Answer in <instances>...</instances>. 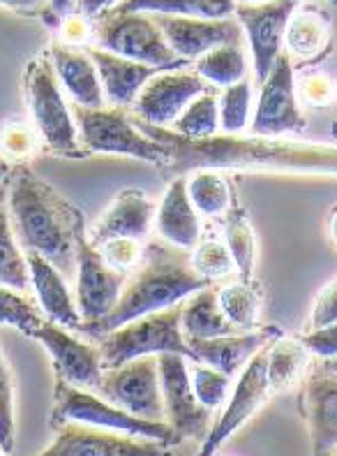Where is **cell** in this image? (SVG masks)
<instances>
[{
  "instance_id": "obj_1",
  "label": "cell",
  "mask_w": 337,
  "mask_h": 456,
  "mask_svg": "<svg viewBox=\"0 0 337 456\" xmlns=\"http://www.w3.org/2000/svg\"><path fill=\"white\" fill-rule=\"evenodd\" d=\"M143 133L172 153L164 176H188L197 169L285 176H337V146L270 137V134L222 133L206 139H188L172 127L150 126L132 116Z\"/></svg>"
},
{
  "instance_id": "obj_2",
  "label": "cell",
  "mask_w": 337,
  "mask_h": 456,
  "mask_svg": "<svg viewBox=\"0 0 337 456\" xmlns=\"http://www.w3.org/2000/svg\"><path fill=\"white\" fill-rule=\"evenodd\" d=\"M5 214L26 250L44 255L65 273L76 276V239L86 218L75 204L58 195L26 162H5Z\"/></svg>"
},
{
  "instance_id": "obj_3",
  "label": "cell",
  "mask_w": 337,
  "mask_h": 456,
  "mask_svg": "<svg viewBox=\"0 0 337 456\" xmlns=\"http://www.w3.org/2000/svg\"><path fill=\"white\" fill-rule=\"evenodd\" d=\"M206 285L213 283L195 272L192 255L185 253V248H178L169 241H153L143 248L141 265L127 278L114 311L102 320L81 322L76 334L91 336L98 341L100 336L141 315L176 306Z\"/></svg>"
},
{
  "instance_id": "obj_4",
  "label": "cell",
  "mask_w": 337,
  "mask_h": 456,
  "mask_svg": "<svg viewBox=\"0 0 337 456\" xmlns=\"http://www.w3.org/2000/svg\"><path fill=\"white\" fill-rule=\"evenodd\" d=\"M23 91L35 127L49 153L75 160L91 156V151L81 144L79 126L69 114L49 52L35 56L28 63L23 72Z\"/></svg>"
},
{
  "instance_id": "obj_5",
  "label": "cell",
  "mask_w": 337,
  "mask_h": 456,
  "mask_svg": "<svg viewBox=\"0 0 337 456\" xmlns=\"http://www.w3.org/2000/svg\"><path fill=\"white\" fill-rule=\"evenodd\" d=\"M183 301L164 311L148 313L141 318L123 324L98 338L100 354H102L104 370L118 369L125 362H132L146 354L176 353L197 362L192 347L183 334Z\"/></svg>"
},
{
  "instance_id": "obj_6",
  "label": "cell",
  "mask_w": 337,
  "mask_h": 456,
  "mask_svg": "<svg viewBox=\"0 0 337 456\" xmlns=\"http://www.w3.org/2000/svg\"><path fill=\"white\" fill-rule=\"evenodd\" d=\"M52 427L58 428L65 422H79L88 427L111 428L120 434L141 436V438L160 440L164 445H176V436L169 422H153V419H143V417L132 415L123 411L104 396H100L92 389L76 387L69 382L56 380L53 389V411H52Z\"/></svg>"
},
{
  "instance_id": "obj_7",
  "label": "cell",
  "mask_w": 337,
  "mask_h": 456,
  "mask_svg": "<svg viewBox=\"0 0 337 456\" xmlns=\"http://www.w3.org/2000/svg\"><path fill=\"white\" fill-rule=\"evenodd\" d=\"M75 121L79 126L81 144L91 153H111L150 162L155 167L166 169L172 162V153L164 144L155 142L143 133L137 123L123 111V107L104 110V107H75Z\"/></svg>"
},
{
  "instance_id": "obj_8",
  "label": "cell",
  "mask_w": 337,
  "mask_h": 456,
  "mask_svg": "<svg viewBox=\"0 0 337 456\" xmlns=\"http://www.w3.org/2000/svg\"><path fill=\"white\" fill-rule=\"evenodd\" d=\"M95 40L100 49L153 68L185 69L189 65V61L178 56L169 46L164 33L155 17H148V12H127L120 7L104 12L95 28Z\"/></svg>"
},
{
  "instance_id": "obj_9",
  "label": "cell",
  "mask_w": 337,
  "mask_h": 456,
  "mask_svg": "<svg viewBox=\"0 0 337 456\" xmlns=\"http://www.w3.org/2000/svg\"><path fill=\"white\" fill-rule=\"evenodd\" d=\"M95 392L132 415L166 422L157 354H146L125 362L118 369H107Z\"/></svg>"
},
{
  "instance_id": "obj_10",
  "label": "cell",
  "mask_w": 337,
  "mask_h": 456,
  "mask_svg": "<svg viewBox=\"0 0 337 456\" xmlns=\"http://www.w3.org/2000/svg\"><path fill=\"white\" fill-rule=\"evenodd\" d=\"M160 357V380L162 396H164L166 422L173 428L176 445L181 440H197L204 443L213 428V411L201 403L189 378L188 362L183 354L164 353Z\"/></svg>"
},
{
  "instance_id": "obj_11",
  "label": "cell",
  "mask_w": 337,
  "mask_h": 456,
  "mask_svg": "<svg viewBox=\"0 0 337 456\" xmlns=\"http://www.w3.org/2000/svg\"><path fill=\"white\" fill-rule=\"evenodd\" d=\"M301 0H263V3H238L236 19L247 35L254 63V81L261 86L269 79L275 61L282 56L286 26Z\"/></svg>"
},
{
  "instance_id": "obj_12",
  "label": "cell",
  "mask_w": 337,
  "mask_h": 456,
  "mask_svg": "<svg viewBox=\"0 0 337 456\" xmlns=\"http://www.w3.org/2000/svg\"><path fill=\"white\" fill-rule=\"evenodd\" d=\"M208 91H215V88L197 69L195 72L162 69L150 77L148 84L141 88L132 104V116L143 123H150V126H173L178 116L192 104V100Z\"/></svg>"
},
{
  "instance_id": "obj_13",
  "label": "cell",
  "mask_w": 337,
  "mask_h": 456,
  "mask_svg": "<svg viewBox=\"0 0 337 456\" xmlns=\"http://www.w3.org/2000/svg\"><path fill=\"white\" fill-rule=\"evenodd\" d=\"M125 272H118L91 239L86 230L76 239V304L84 322L107 318L125 288Z\"/></svg>"
},
{
  "instance_id": "obj_14",
  "label": "cell",
  "mask_w": 337,
  "mask_h": 456,
  "mask_svg": "<svg viewBox=\"0 0 337 456\" xmlns=\"http://www.w3.org/2000/svg\"><path fill=\"white\" fill-rule=\"evenodd\" d=\"M305 126H308V121L298 107L293 61L289 53H282L275 61L269 79L261 84L250 133L280 137L285 133H303Z\"/></svg>"
},
{
  "instance_id": "obj_15",
  "label": "cell",
  "mask_w": 337,
  "mask_h": 456,
  "mask_svg": "<svg viewBox=\"0 0 337 456\" xmlns=\"http://www.w3.org/2000/svg\"><path fill=\"white\" fill-rule=\"evenodd\" d=\"M270 394H273V389H270L269 382V346H266L247 362L245 369L240 370L231 401L224 405L220 419L213 424L206 440L201 443V454H215L270 399Z\"/></svg>"
},
{
  "instance_id": "obj_16",
  "label": "cell",
  "mask_w": 337,
  "mask_h": 456,
  "mask_svg": "<svg viewBox=\"0 0 337 456\" xmlns=\"http://www.w3.org/2000/svg\"><path fill=\"white\" fill-rule=\"evenodd\" d=\"M53 431L56 440L42 452L44 456H164L169 450L160 440L79 422H65Z\"/></svg>"
},
{
  "instance_id": "obj_17",
  "label": "cell",
  "mask_w": 337,
  "mask_h": 456,
  "mask_svg": "<svg viewBox=\"0 0 337 456\" xmlns=\"http://www.w3.org/2000/svg\"><path fill=\"white\" fill-rule=\"evenodd\" d=\"M72 331L63 324L46 320V324L37 331L35 338L46 347V353L52 354L53 378L56 380L95 392L104 376L100 347L88 346L86 341L76 338Z\"/></svg>"
},
{
  "instance_id": "obj_18",
  "label": "cell",
  "mask_w": 337,
  "mask_h": 456,
  "mask_svg": "<svg viewBox=\"0 0 337 456\" xmlns=\"http://www.w3.org/2000/svg\"><path fill=\"white\" fill-rule=\"evenodd\" d=\"M301 417L308 424L312 454L337 452V376L321 364H309L301 392H298Z\"/></svg>"
},
{
  "instance_id": "obj_19",
  "label": "cell",
  "mask_w": 337,
  "mask_h": 456,
  "mask_svg": "<svg viewBox=\"0 0 337 456\" xmlns=\"http://www.w3.org/2000/svg\"><path fill=\"white\" fill-rule=\"evenodd\" d=\"M173 52L185 61H197L220 45H240L243 26L238 19H201L173 17V14H153Z\"/></svg>"
},
{
  "instance_id": "obj_20",
  "label": "cell",
  "mask_w": 337,
  "mask_h": 456,
  "mask_svg": "<svg viewBox=\"0 0 337 456\" xmlns=\"http://www.w3.org/2000/svg\"><path fill=\"white\" fill-rule=\"evenodd\" d=\"M277 336H282L280 327H259V330L250 331H236V334L218 336V338H204V341H188L192 353H195L197 362L208 364L213 369L222 370L227 376H234L238 370L245 369L259 350L275 341ZM195 362V364H197Z\"/></svg>"
},
{
  "instance_id": "obj_21",
  "label": "cell",
  "mask_w": 337,
  "mask_h": 456,
  "mask_svg": "<svg viewBox=\"0 0 337 456\" xmlns=\"http://www.w3.org/2000/svg\"><path fill=\"white\" fill-rule=\"evenodd\" d=\"M155 218V204L150 202L148 195L139 188H127L114 197L111 207L104 211L98 225L92 227L91 241L95 246L109 241V239H148L150 227Z\"/></svg>"
},
{
  "instance_id": "obj_22",
  "label": "cell",
  "mask_w": 337,
  "mask_h": 456,
  "mask_svg": "<svg viewBox=\"0 0 337 456\" xmlns=\"http://www.w3.org/2000/svg\"><path fill=\"white\" fill-rule=\"evenodd\" d=\"M155 227L164 241L173 243L178 248L189 250L201 241V223L197 207L189 197L188 176L169 179L160 208H157Z\"/></svg>"
},
{
  "instance_id": "obj_23",
  "label": "cell",
  "mask_w": 337,
  "mask_h": 456,
  "mask_svg": "<svg viewBox=\"0 0 337 456\" xmlns=\"http://www.w3.org/2000/svg\"><path fill=\"white\" fill-rule=\"evenodd\" d=\"M91 58L98 65L100 79H102L104 98L109 100L114 107H127L134 104L141 88L148 84L150 77L162 72L164 68H153V65L139 63L132 58L118 56L114 52L100 49V46H88Z\"/></svg>"
},
{
  "instance_id": "obj_24",
  "label": "cell",
  "mask_w": 337,
  "mask_h": 456,
  "mask_svg": "<svg viewBox=\"0 0 337 456\" xmlns=\"http://www.w3.org/2000/svg\"><path fill=\"white\" fill-rule=\"evenodd\" d=\"M49 58H52L58 79L65 86V91L75 98L76 104L92 107V110L104 107L102 79H100L98 65L91 58V53L53 42L49 46Z\"/></svg>"
},
{
  "instance_id": "obj_25",
  "label": "cell",
  "mask_w": 337,
  "mask_h": 456,
  "mask_svg": "<svg viewBox=\"0 0 337 456\" xmlns=\"http://www.w3.org/2000/svg\"><path fill=\"white\" fill-rule=\"evenodd\" d=\"M26 253H28L30 262L33 289L37 295V301L44 308L46 318L52 322L63 324L68 330H79L84 318H81L79 304L69 295L65 273L52 260H46L44 255L35 253V250H26Z\"/></svg>"
},
{
  "instance_id": "obj_26",
  "label": "cell",
  "mask_w": 337,
  "mask_h": 456,
  "mask_svg": "<svg viewBox=\"0 0 337 456\" xmlns=\"http://www.w3.org/2000/svg\"><path fill=\"white\" fill-rule=\"evenodd\" d=\"M183 334L188 341H204V338H218V336L236 334L240 331L231 320L224 315L220 306V289L213 285L197 289L183 301Z\"/></svg>"
},
{
  "instance_id": "obj_27",
  "label": "cell",
  "mask_w": 337,
  "mask_h": 456,
  "mask_svg": "<svg viewBox=\"0 0 337 456\" xmlns=\"http://www.w3.org/2000/svg\"><path fill=\"white\" fill-rule=\"evenodd\" d=\"M289 56L301 63L317 61L331 46V19L317 7H298L285 35Z\"/></svg>"
},
{
  "instance_id": "obj_28",
  "label": "cell",
  "mask_w": 337,
  "mask_h": 456,
  "mask_svg": "<svg viewBox=\"0 0 337 456\" xmlns=\"http://www.w3.org/2000/svg\"><path fill=\"white\" fill-rule=\"evenodd\" d=\"M309 357L312 353L308 350L301 336H277L275 341L269 343V382L270 389L285 392L292 385H296L303 378L305 370L309 369Z\"/></svg>"
},
{
  "instance_id": "obj_29",
  "label": "cell",
  "mask_w": 337,
  "mask_h": 456,
  "mask_svg": "<svg viewBox=\"0 0 337 456\" xmlns=\"http://www.w3.org/2000/svg\"><path fill=\"white\" fill-rule=\"evenodd\" d=\"M238 0H123L120 10L173 14V17L224 19L236 12Z\"/></svg>"
},
{
  "instance_id": "obj_30",
  "label": "cell",
  "mask_w": 337,
  "mask_h": 456,
  "mask_svg": "<svg viewBox=\"0 0 337 456\" xmlns=\"http://www.w3.org/2000/svg\"><path fill=\"white\" fill-rule=\"evenodd\" d=\"M224 241H227L229 250L234 255L238 276L252 278L254 260H257V237H254L250 214H247L243 204L234 202L227 208V216H224Z\"/></svg>"
},
{
  "instance_id": "obj_31",
  "label": "cell",
  "mask_w": 337,
  "mask_h": 456,
  "mask_svg": "<svg viewBox=\"0 0 337 456\" xmlns=\"http://www.w3.org/2000/svg\"><path fill=\"white\" fill-rule=\"evenodd\" d=\"M261 304V285L252 278H240L236 283H229L227 288L220 289V306L240 331L257 330Z\"/></svg>"
},
{
  "instance_id": "obj_32",
  "label": "cell",
  "mask_w": 337,
  "mask_h": 456,
  "mask_svg": "<svg viewBox=\"0 0 337 456\" xmlns=\"http://www.w3.org/2000/svg\"><path fill=\"white\" fill-rule=\"evenodd\" d=\"M0 281L5 288H14L19 292H28L33 285L28 253L12 230L5 208L0 214Z\"/></svg>"
},
{
  "instance_id": "obj_33",
  "label": "cell",
  "mask_w": 337,
  "mask_h": 456,
  "mask_svg": "<svg viewBox=\"0 0 337 456\" xmlns=\"http://www.w3.org/2000/svg\"><path fill=\"white\" fill-rule=\"evenodd\" d=\"M195 69L213 86H231L245 79V53L240 45H220L195 61Z\"/></svg>"
},
{
  "instance_id": "obj_34",
  "label": "cell",
  "mask_w": 337,
  "mask_h": 456,
  "mask_svg": "<svg viewBox=\"0 0 337 456\" xmlns=\"http://www.w3.org/2000/svg\"><path fill=\"white\" fill-rule=\"evenodd\" d=\"M0 320H3V324H10L21 334L35 338L49 318H46L40 301L35 304L26 292L3 285V289H0Z\"/></svg>"
},
{
  "instance_id": "obj_35",
  "label": "cell",
  "mask_w": 337,
  "mask_h": 456,
  "mask_svg": "<svg viewBox=\"0 0 337 456\" xmlns=\"http://www.w3.org/2000/svg\"><path fill=\"white\" fill-rule=\"evenodd\" d=\"M188 191L192 204L201 214L220 216L227 214V208L231 207V188L222 172H215V169L192 172V176H188Z\"/></svg>"
},
{
  "instance_id": "obj_36",
  "label": "cell",
  "mask_w": 337,
  "mask_h": 456,
  "mask_svg": "<svg viewBox=\"0 0 337 456\" xmlns=\"http://www.w3.org/2000/svg\"><path fill=\"white\" fill-rule=\"evenodd\" d=\"M220 123V100L218 93L208 91L192 100L188 110L178 116L176 123L172 126L173 133L183 134L188 139H206L218 134Z\"/></svg>"
},
{
  "instance_id": "obj_37",
  "label": "cell",
  "mask_w": 337,
  "mask_h": 456,
  "mask_svg": "<svg viewBox=\"0 0 337 456\" xmlns=\"http://www.w3.org/2000/svg\"><path fill=\"white\" fill-rule=\"evenodd\" d=\"M192 266L199 276L215 283L220 278H227L231 272H238L234 255L229 250L227 241L218 239H201L192 250Z\"/></svg>"
},
{
  "instance_id": "obj_38",
  "label": "cell",
  "mask_w": 337,
  "mask_h": 456,
  "mask_svg": "<svg viewBox=\"0 0 337 456\" xmlns=\"http://www.w3.org/2000/svg\"><path fill=\"white\" fill-rule=\"evenodd\" d=\"M252 111V81L243 79L222 91L220 98V123L224 133H243Z\"/></svg>"
},
{
  "instance_id": "obj_39",
  "label": "cell",
  "mask_w": 337,
  "mask_h": 456,
  "mask_svg": "<svg viewBox=\"0 0 337 456\" xmlns=\"http://www.w3.org/2000/svg\"><path fill=\"white\" fill-rule=\"evenodd\" d=\"M192 385H195V392L201 403L215 411V408H222L224 401H227L229 389H231V376L197 362V366L192 369Z\"/></svg>"
},
{
  "instance_id": "obj_40",
  "label": "cell",
  "mask_w": 337,
  "mask_h": 456,
  "mask_svg": "<svg viewBox=\"0 0 337 456\" xmlns=\"http://www.w3.org/2000/svg\"><path fill=\"white\" fill-rule=\"evenodd\" d=\"M17 438V419H14V376L5 364L0 366V452L10 454Z\"/></svg>"
},
{
  "instance_id": "obj_41",
  "label": "cell",
  "mask_w": 337,
  "mask_h": 456,
  "mask_svg": "<svg viewBox=\"0 0 337 456\" xmlns=\"http://www.w3.org/2000/svg\"><path fill=\"white\" fill-rule=\"evenodd\" d=\"M37 139H40V133L26 123H7L3 127V160L7 165L26 162L37 149Z\"/></svg>"
},
{
  "instance_id": "obj_42",
  "label": "cell",
  "mask_w": 337,
  "mask_h": 456,
  "mask_svg": "<svg viewBox=\"0 0 337 456\" xmlns=\"http://www.w3.org/2000/svg\"><path fill=\"white\" fill-rule=\"evenodd\" d=\"M98 248L104 255V260L118 272H130L143 260V246L139 239H109V241L100 243Z\"/></svg>"
},
{
  "instance_id": "obj_43",
  "label": "cell",
  "mask_w": 337,
  "mask_h": 456,
  "mask_svg": "<svg viewBox=\"0 0 337 456\" xmlns=\"http://www.w3.org/2000/svg\"><path fill=\"white\" fill-rule=\"evenodd\" d=\"M296 91L298 98L303 100L308 107H326L335 95V84L331 81V77L315 72V75H305L298 81Z\"/></svg>"
},
{
  "instance_id": "obj_44",
  "label": "cell",
  "mask_w": 337,
  "mask_h": 456,
  "mask_svg": "<svg viewBox=\"0 0 337 456\" xmlns=\"http://www.w3.org/2000/svg\"><path fill=\"white\" fill-rule=\"evenodd\" d=\"M331 322H337V278L317 295L315 308H312V315H309V327L312 330L326 327Z\"/></svg>"
},
{
  "instance_id": "obj_45",
  "label": "cell",
  "mask_w": 337,
  "mask_h": 456,
  "mask_svg": "<svg viewBox=\"0 0 337 456\" xmlns=\"http://www.w3.org/2000/svg\"><path fill=\"white\" fill-rule=\"evenodd\" d=\"M301 341L308 346V350L319 359L337 357V322L312 330L309 334L301 336Z\"/></svg>"
},
{
  "instance_id": "obj_46",
  "label": "cell",
  "mask_w": 337,
  "mask_h": 456,
  "mask_svg": "<svg viewBox=\"0 0 337 456\" xmlns=\"http://www.w3.org/2000/svg\"><path fill=\"white\" fill-rule=\"evenodd\" d=\"M88 21L84 14H76V17H65L63 21V35L65 40L69 42H86L88 37Z\"/></svg>"
},
{
  "instance_id": "obj_47",
  "label": "cell",
  "mask_w": 337,
  "mask_h": 456,
  "mask_svg": "<svg viewBox=\"0 0 337 456\" xmlns=\"http://www.w3.org/2000/svg\"><path fill=\"white\" fill-rule=\"evenodd\" d=\"M116 0H76V10L86 19L102 17L104 12L114 10Z\"/></svg>"
},
{
  "instance_id": "obj_48",
  "label": "cell",
  "mask_w": 337,
  "mask_h": 456,
  "mask_svg": "<svg viewBox=\"0 0 337 456\" xmlns=\"http://www.w3.org/2000/svg\"><path fill=\"white\" fill-rule=\"evenodd\" d=\"M5 10L21 12V14H35L44 7L46 0H0Z\"/></svg>"
},
{
  "instance_id": "obj_49",
  "label": "cell",
  "mask_w": 337,
  "mask_h": 456,
  "mask_svg": "<svg viewBox=\"0 0 337 456\" xmlns=\"http://www.w3.org/2000/svg\"><path fill=\"white\" fill-rule=\"evenodd\" d=\"M49 10H52L58 19H65L69 17V12L75 10V0H49Z\"/></svg>"
},
{
  "instance_id": "obj_50",
  "label": "cell",
  "mask_w": 337,
  "mask_h": 456,
  "mask_svg": "<svg viewBox=\"0 0 337 456\" xmlns=\"http://www.w3.org/2000/svg\"><path fill=\"white\" fill-rule=\"evenodd\" d=\"M328 234H331V241L337 250V207L333 208L331 216H328Z\"/></svg>"
},
{
  "instance_id": "obj_51",
  "label": "cell",
  "mask_w": 337,
  "mask_h": 456,
  "mask_svg": "<svg viewBox=\"0 0 337 456\" xmlns=\"http://www.w3.org/2000/svg\"><path fill=\"white\" fill-rule=\"evenodd\" d=\"M321 366L328 370V373H333V376H337V357L333 359H321Z\"/></svg>"
},
{
  "instance_id": "obj_52",
  "label": "cell",
  "mask_w": 337,
  "mask_h": 456,
  "mask_svg": "<svg viewBox=\"0 0 337 456\" xmlns=\"http://www.w3.org/2000/svg\"><path fill=\"white\" fill-rule=\"evenodd\" d=\"M331 134H333V139H337V121L331 126Z\"/></svg>"
},
{
  "instance_id": "obj_53",
  "label": "cell",
  "mask_w": 337,
  "mask_h": 456,
  "mask_svg": "<svg viewBox=\"0 0 337 456\" xmlns=\"http://www.w3.org/2000/svg\"><path fill=\"white\" fill-rule=\"evenodd\" d=\"M240 3H254V0H240ZM331 3H337V0H331Z\"/></svg>"
}]
</instances>
